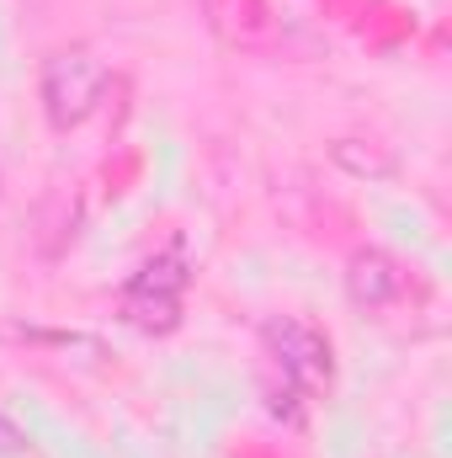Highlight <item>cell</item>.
I'll use <instances>...</instances> for the list:
<instances>
[{"label":"cell","mask_w":452,"mask_h":458,"mask_svg":"<svg viewBox=\"0 0 452 458\" xmlns=\"http://www.w3.org/2000/svg\"><path fill=\"white\" fill-rule=\"evenodd\" d=\"M0 454H27L21 427H16V421H5V416H0Z\"/></svg>","instance_id":"obj_5"},{"label":"cell","mask_w":452,"mask_h":458,"mask_svg":"<svg viewBox=\"0 0 452 458\" xmlns=\"http://www.w3.org/2000/svg\"><path fill=\"white\" fill-rule=\"evenodd\" d=\"M107 91V70L91 48H59L43 59V81H38V97H43V113L59 133L80 128L86 117L96 113Z\"/></svg>","instance_id":"obj_2"},{"label":"cell","mask_w":452,"mask_h":458,"mask_svg":"<svg viewBox=\"0 0 452 458\" xmlns=\"http://www.w3.org/2000/svg\"><path fill=\"white\" fill-rule=\"evenodd\" d=\"M346 293H351L356 310H389L405 293V272H399V261L389 250L367 245V250H356L346 261Z\"/></svg>","instance_id":"obj_4"},{"label":"cell","mask_w":452,"mask_h":458,"mask_svg":"<svg viewBox=\"0 0 452 458\" xmlns=\"http://www.w3.org/2000/svg\"><path fill=\"white\" fill-rule=\"evenodd\" d=\"M187 288H192V261L181 245H165L155 250L149 261L133 267V277L122 283L117 293V310L133 331L144 336H171L181 326V310H187Z\"/></svg>","instance_id":"obj_1"},{"label":"cell","mask_w":452,"mask_h":458,"mask_svg":"<svg viewBox=\"0 0 452 458\" xmlns=\"http://www.w3.org/2000/svg\"><path fill=\"white\" fill-rule=\"evenodd\" d=\"M261 346L272 357V368L298 389V394H325L331 378H336V352H331V336L298 315H272L261 326Z\"/></svg>","instance_id":"obj_3"}]
</instances>
